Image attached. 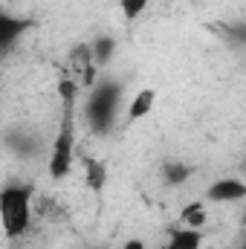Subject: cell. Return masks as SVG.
<instances>
[{"label":"cell","mask_w":246,"mask_h":249,"mask_svg":"<svg viewBox=\"0 0 246 249\" xmlns=\"http://www.w3.org/2000/svg\"><path fill=\"white\" fill-rule=\"evenodd\" d=\"M122 107V81L102 78L90 87L84 102V119L93 133H110L116 127V116Z\"/></svg>","instance_id":"6da1fadb"},{"label":"cell","mask_w":246,"mask_h":249,"mask_svg":"<svg viewBox=\"0 0 246 249\" xmlns=\"http://www.w3.org/2000/svg\"><path fill=\"white\" fill-rule=\"evenodd\" d=\"M32 226V188L9 183L0 188V229L9 241H18Z\"/></svg>","instance_id":"7a4b0ae2"},{"label":"cell","mask_w":246,"mask_h":249,"mask_svg":"<svg viewBox=\"0 0 246 249\" xmlns=\"http://www.w3.org/2000/svg\"><path fill=\"white\" fill-rule=\"evenodd\" d=\"M72 162H75V105H64L61 127L50 142L47 171L53 180H64L72 171Z\"/></svg>","instance_id":"3957f363"},{"label":"cell","mask_w":246,"mask_h":249,"mask_svg":"<svg viewBox=\"0 0 246 249\" xmlns=\"http://www.w3.org/2000/svg\"><path fill=\"white\" fill-rule=\"evenodd\" d=\"M96 75H99V67L93 64L90 47H87V44L72 47L70 64H67V78H72L78 87H93V84H96Z\"/></svg>","instance_id":"277c9868"},{"label":"cell","mask_w":246,"mask_h":249,"mask_svg":"<svg viewBox=\"0 0 246 249\" xmlns=\"http://www.w3.org/2000/svg\"><path fill=\"white\" fill-rule=\"evenodd\" d=\"M32 26H35L32 18L12 15V12H3V9H0V58H3L12 47H18V41H20Z\"/></svg>","instance_id":"5b68a950"},{"label":"cell","mask_w":246,"mask_h":249,"mask_svg":"<svg viewBox=\"0 0 246 249\" xmlns=\"http://www.w3.org/2000/svg\"><path fill=\"white\" fill-rule=\"evenodd\" d=\"M246 197V183L238 177H220L206 188V200L209 203H238Z\"/></svg>","instance_id":"8992f818"},{"label":"cell","mask_w":246,"mask_h":249,"mask_svg":"<svg viewBox=\"0 0 246 249\" xmlns=\"http://www.w3.org/2000/svg\"><path fill=\"white\" fill-rule=\"evenodd\" d=\"M6 148L18 157H35V154H41V136L35 130H26V127H9Z\"/></svg>","instance_id":"52a82bcc"},{"label":"cell","mask_w":246,"mask_h":249,"mask_svg":"<svg viewBox=\"0 0 246 249\" xmlns=\"http://www.w3.org/2000/svg\"><path fill=\"white\" fill-rule=\"evenodd\" d=\"M154 105H157V90H154V87H142V90L130 99V105H127V113H124L127 124L148 119V116L154 113Z\"/></svg>","instance_id":"ba28073f"},{"label":"cell","mask_w":246,"mask_h":249,"mask_svg":"<svg viewBox=\"0 0 246 249\" xmlns=\"http://www.w3.org/2000/svg\"><path fill=\"white\" fill-rule=\"evenodd\" d=\"M90 55H93V64L102 70V67H107V64L113 61V55H116V47H119V41L113 38V35H99V38H93L90 44Z\"/></svg>","instance_id":"9c48e42d"},{"label":"cell","mask_w":246,"mask_h":249,"mask_svg":"<svg viewBox=\"0 0 246 249\" xmlns=\"http://www.w3.org/2000/svg\"><path fill=\"white\" fill-rule=\"evenodd\" d=\"M203 247V229H177V232H171V238L165 241V247L162 249H200Z\"/></svg>","instance_id":"30bf717a"},{"label":"cell","mask_w":246,"mask_h":249,"mask_svg":"<svg viewBox=\"0 0 246 249\" xmlns=\"http://www.w3.org/2000/svg\"><path fill=\"white\" fill-rule=\"evenodd\" d=\"M191 165H185L183 160H171V162H165L162 165V180H165V186L177 188V186H185L188 180H191Z\"/></svg>","instance_id":"8fae6325"},{"label":"cell","mask_w":246,"mask_h":249,"mask_svg":"<svg viewBox=\"0 0 246 249\" xmlns=\"http://www.w3.org/2000/svg\"><path fill=\"white\" fill-rule=\"evenodd\" d=\"M84 183L93 191H102V188L107 186V165L99 162V160H93V157H87L84 160Z\"/></svg>","instance_id":"7c38bea8"},{"label":"cell","mask_w":246,"mask_h":249,"mask_svg":"<svg viewBox=\"0 0 246 249\" xmlns=\"http://www.w3.org/2000/svg\"><path fill=\"white\" fill-rule=\"evenodd\" d=\"M183 220L188 229H203V223H206V206L203 203H191V206H185L183 209Z\"/></svg>","instance_id":"4fadbf2b"},{"label":"cell","mask_w":246,"mask_h":249,"mask_svg":"<svg viewBox=\"0 0 246 249\" xmlns=\"http://www.w3.org/2000/svg\"><path fill=\"white\" fill-rule=\"evenodd\" d=\"M119 9H122L124 20H136L148 9V0H119Z\"/></svg>","instance_id":"5bb4252c"},{"label":"cell","mask_w":246,"mask_h":249,"mask_svg":"<svg viewBox=\"0 0 246 249\" xmlns=\"http://www.w3.org/2000/svg\"><path fill=\"white\" fill-rule=\"evenodd\" d=\"M122 249H148V247H145V244H142L139 238H133V241H127V244H124Z\"/></svg>","instance_id":"9a60e30c"},{"label":"cell","mask_w":246,"mask_h":249,"mask_svg":"<svg viewBox=\"0 0 246 249\" xmlns=\"http://www.w3.org/2000/svg\"><path fill=\"white\" fill-rule=\"evenodd\" d=\"M87 249H107V247H87Z\"/></svg>","instance_id":"2e32d148"}]
</instances>
